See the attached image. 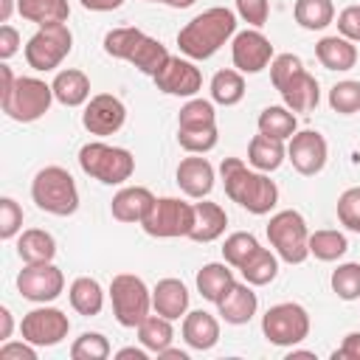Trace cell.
<instances>
[{"label": "cell", "instance_id": "6da1fadb", "mask_svg": "<svg viewBox=\"0 0 360 360\" xmlns=\"http://www.w3.org/2000/svg\"><path fill=\"white\" fill-rule=\"evenodd\" d=\"M219 177H222L225 194L256 217L270 214L278 202V186L267 177V172L248 169L242 158H225L219 163Z\"/></svg>", "mask_w": 360, "mask_h": 360}, {"label": "cell", "instance_id": "7a4b0ae2", "mask_svg": "<svg viewBox=\"0 0 360 360\" xmlns=\"http://www.w3.org/2000/svg\"><path fill=\"white\" fill-rule=\"evenodd\" d=\"M233 34H236V14L225 6H214L197 14L194 20H188L177 31V45L186 59H208Z\"/></svg>", "mask_w": 360, "mask_h": 360}, {"label": "cell", "instance_id": "3957f363", "mask_svg": "<svg viewBox=\"0 0 360 360\" xmlns=\"http://www.w3.org/2000/svg\"><path fill=\"white\" fill-rule=\"evenodd\" d=\"M104 51L115 59H124L129 65H135L141 73L146 76H158L160 68L169 62V51L160 39L149 37L141 28H112L104 34Z\"/></svg>", "mask_w": 360, "mask_h": 360}, {"label": "cell", "instance_id": "277c9868", "mask_svg": "<svg viewBox=\"0 0 360 360\" xmlns=\"http://www.w3.org/2000/svg\"><path fill=\"white\" fill-rule=\"evenodd\" d=\"M31 200L39 211L53 217H70L79 208V188L68 169L62 166H45L31 180Z\"/></svg>", "mask_w": 360, "mask_h": 360}, {"label": "cell", "instance_id": "5b68a950", "mask_svg": "<svg viewBox=\"0 0 360 360\" xmlns=\"http://www.w3.org/2000/svg\"><path fill=\"white\" fill-rule=\"evenodd\" d=\"M79 166L84 174L96 177L104 186L127 183L135 172V158L124 146H110L104 141H90L79 149Z\"/></svg>", "mask_w": 360, "mask_h": 360}, {"label": "cell", "instance_id": "8992f818", "mask_svg": "<svg viewBox=\"0 0 360 360\" xmlns=\"http://www.w3.org/2000/svg\"><path fill=\"white\" fill-rule=\"evenodd\" d=\"M112 315L124 329H138V323L152 309V290L135 273H118L110 281Z\"/></svg>", "mask_w": 360, "mask_h": 360}, {"label": "cell", "instance_id": "52a82bcc", "mask_svg": "<svg viewBox=\"0 0 360 360\" xmlns=\"http://www.w3.org/2000/svg\"><path fill=\"white\" fill-rule=\"evenodd\" d=\"M267 239L276 248V256L287 264H301L309 256V231L298 211L284 208L270 217L267 222Z\"/></svg>", "mask_w": 360, "mask_h": 360}, {"label": "cell", "instance_id": "ba28073f", "mask_svg": "<svg viewBox=\"0 0 360 360\" xmlns=\"http://www.w3.org/2000/svg\"><path fill=\"white\" fill-rule=\"evenodd\" d=\"M51 101H53L51 84H45L42 79H34V76H17L11 93L6 98H0V107L11 121L31 124L51 110Z\"/></svg>", "mask_w": 360, "mask_h": 360}, {"label": "cell", "instance_id": "9c48e42d", "mask_svg": "<svg viewBox=\"0 0 360 360\" xmlns=\"http://www.w3.org/2000/svg\"><path fill=\"white\" fill-rule=\"evenodd\" d=\"M73 48V34L68 22H45L25 42V62L34 70H53Z\"/></svg>", "mask_w": 360, "mask_h": 360}, {"label": "cell", "instance_id": "30bf717a", "mask_svg": "<svg viewBox=\"0 0 360 360\" xmlns=\"http://www.w3.org/2000/svg\"><path fill=\"white\" fill-rule=\"evenodd\" d=\"M262 332L273 346H295L309 335V312L295 301L273 304L262 315Z\"/></svg>", "mask_w": 360, "mask_h": 360}, {"label": "cell", "instance_id": "8fae6325", "mask_svg": "<svg viewBox=\"0 0 360 360\" xmlns=\"http://www.w3.org/2000/svg\"><path fill=\"white\" fill-rule=\"evenodd\" d=\"M141 228L155 239H174L188 236L194 228V205L177 197H160L143 217Z\"/></svg>", "mask_w": 360, "mask_h": 360}, {"label": "cell", "instance_id": "7c38bea8", "mask_svg": "<svg viewBox=\"0 0 360 360\" xmlns=\"http://www.w3.org/2000/svg\"><path fill=\"white\" fill-rule=\"evenodd\" d=\"M20 332L34 346H56V343H62L68 338L70 321L56 307H37V309H31V312L22 315Z\"/></svg>", "mask_w": 360, "mask_h": 360}, {"label": "cell", "instance_id": "4fadbf2b", "mask_svg": "<svg viewBox=\"0 0 360 360\" xmlns=\"http://www.w3.org/2000/svg\"><path fill=\"white\" fill-rule=\"evenodd\" d=\"M17 290L25 301L34 304H48L53 298H59V292L65 290V276L53 262L45 264H25L17 273Z\"/></svg>", "mask_w": 360, "mask_h": 360}, {"label": "cell", "instance_id": "5bb4252c", "mask_svg": "<svg viewBox=\"0 0 360 360\" xmlns=\"http://www.w3.org/2000/svg\"><path fill=\"white\" fill-rule=\"evenodd\" d=\"M326 158H329V143L321 132L315 129H301L290 138L287 143V160L292 163V169L304 177H312L318 174L323 166H326Z\"/></svg>", "mask_w": 360, "mask_h": 360}, {"label": "cell", "instance_id": "9a60e30c", "mask_svg": "<svg viewBox=\"0 0 360 360\" xmlns=\"http://www.w3.org/2000/svg\"><path fill=\"white\" fill-rule=\"evenodd\" d=\"M231 59L239 73H259L273 62V42L259 28H245L233 34Z\"/></svg>", "mask_w": 360, "mask_h": 360}, {"label": "cell", "instance_id": "2e32d148", "mask_svg": "<svg viewBox=\"0 0 360 360\" xmlns=\"http://www.w3.org/2000/svg\"><path fill=\"white\" fill-rule=\"evenodd\" d=\"M127 121V107L118 96L112 93H98L84 104L82 124L90 135H112L124 127Z\"/></svg>", "mask_w": 360, "mask_h": 360}, {"label": "cell", "instance_id": "e0dca14e", "mask_svg": "<svg viewBox=\"0 0 360 360\" xmlns=\"http://www.w3.org/2000/svg\"><path fill=\"white\" fill-rule=\"evenodd\" d=\"M155 84L160 93L166 96H183V98H194L197 90L202 87V73L200 68H194L191 59L183 56H169V62L160 68V73L155 76Z\"/></svg>", "mask_w": 360, "mask_h": 360}, {"label": "cell", "instance_id": "ac0fdd59", "mask_svg": "<svg viewBox=\"0 0 360 360\" xmlns=\"http://www.w3.org/2000/svg\"><path fill=\"white\" fill-rule=\"evenodd\" d=\"M284 98V104L292 110V112H309L318 107L321 101V87H318V79L307 70V68H298L290 79H284L278 87H276Z\"/></svg>", "mask_w": 360, "mask_h": 360}, {"label": "cell", "instance_id": "d6986e66", "mask_svg": "<svg viewBox=\"0 0 360 360\" xmlns=\"http://www.w3.org/2000/svg\"><path fill=\"white\" fill-rule=\"evenodd\" d=\"M217 309H219V315H222L225 323H233V326L248 323V321L256 315V309H259V298H256V292H253V284H248V281H233V284L222 292V298L217 301Z\"/></svg>", "mask_w": 360, "mask_h": 360}, {"label": "cell", "instance_id": "ffe728a7", "mask_svg": "<svg viewBox=\"0 0 360 360\" xmlns=\"http://www.w3.org/2000/svg\"><path fill=\"white\" fill-rule=\"evenodd\" d=\"M177 186L186 197H194V200H202L211 194L214 188V166L208 158H183L177 163Z\"/></svg>", "mask_w": 360, "mask_h": 360}, {"label": "cell", "instance_id": "44dd1931", "mask_svg": "<svg viewBox=\"0 0 360 360\" xmlns=\"http://www.w3.org/2000/svg\"><path fill=\"white\" fill-rule=\"evenodd\" d=\"M155 194L146 188V186H124L112 202H110V211L118 222H143V217L149 214V208L155 205Z\"/></svg>", "mask_w": 360, "mask_h": 360}, {"label": "cell", "instance_id": "7402d4cb", "mask_svg": "<svg viewBox=\"0 0 360 360\" xmlns=\"http://www.w3.org/2000/svg\"><path fill=\"white\" fill-rule=\"evenodd\" d=\"M152 309L169 321H177L188 312V290L180 278H160L152 290Z\"/></svg>", "mask_w": 360, "mask_h": 360}, {"label": "cell", "instance_id": "603a6c76", "mask_svg": "<svg viewBox=\"0 0 360 360\" xmlns=\"http://www.w3.org/2000/svg\"><path fill=\"white\" fill-rule=\"evenodd\" d=\"M183 340L197 352L214 349L219 340V321L205 309L186 312L183 315Z\"/></svg>", "mask_w": 360, "mask_h": 360}, {"label": "cell", "instance_id": "cb8c5ba5", "mask_svg": "<svg viewBox=\"0 0 360 360\" xmlns=\"http://www.w3.org/2000/svg\"><path fill=\"white\" fill-rule=\"evenodd\" d=\"M225 225H228V214L219 202H208V200H200L194 202V228L188 233V239L194 242H214L225 233Z\"/></svg>", "mask_w": 360, "mask_h": 360}, {"label": "cell", "instance_id": "d4e9b609", "mask_svg": "<svg viewBox=\"0 0 360 360\" xmlns=\"http://www.w3.org/2000/svg\"><path fill=\"white\" fill-rule=\"evenodd\" d=\"M51 87H53V98L65 107H79V104L90 101V79L84 70H76V68L59 70L53 76Z\"/></svg>", "mask_w": 360, "mask_h": 360}, {"label": "cell", "instance_id": "484cf974", "mask_svg": "<svg viewBox=\"0 0 360 360\" xmlns=\"http://www.w3.org/2000/svg\"><path fill=\"white\" fill-rule=\"evenodd\" d=\"M315 56L326 70H352L357 62V48L346 37H323L315 45Z\"/></svg>", "mask_w": 360, "mask_h": 360}, {"label": "cell", "instance_id": "4316f807", "mask_svg": "<svg viewBox=\"0 0 360 360\" xmlns=\"http://www.w3.org/2000/svg\"><path fill=\"white\" fill-rule=\"evenodd\" d=\"M17 256L25 264H45L56 256V239L42 228H28L17 239Z\"/></svg>", "mask_w": 360, "mask_h": 360}, {"label": "cell", "instance_id": "83f0119b", "mask_svg": "<svg viewBox=\"0 0 360 360\" xmlns=\"http://www.w3.org/2000/svg\"><path fill=\"white\" fill-rule=\"evenodd\" d=\"M287 158V146L284 141L278 138H270V135H253L250 143H248V163L259 172H276Z\"/></svg>", "mask_w": 360, "mask_h": 360}, {"label": "cell", "instance_id": "f1b7e54d", "mask_svg": "<svg viewBox=\"0 0 360 360\" xmlns=\"http://www.w3.org/2000/svg\"><path fill=\"white\" fill-rule=\"evenodd\" d=\"M68 298H70V307H73L79 315H84V318L98 315L101 307H104V290H101V284H98L96 278H90V276L73 278L70 287H68Z\"/></svg>", "mask_w": 360, "mask_h": 360}, {"label": "cell", "instance_id": "f546056e", "mask_svg": "<svg viewBox=\"0 0 360 360\" xmlns=\"http://www.w3.org/2000/svg\"><path fill=\"white\" fill-rule=\"evenodd\" d=\"M233 281H236V278H233V270H231L228 262H208V264H202L200 273H197V290H200V295H202L205 301H214V304L222 298V292H225Z\"/></svg>", "mask_w": 360, "mask_h": 360}, {"label": "cell", "instance_id": "4dcf8cb0", "mask_svg": "<svg viewBox=\"0 0 360 360\" xmlns=\"http://www.w3.org/2000/svg\"><path fill=\"white\" fill-rule=\"evenodd\" d=\"M259 132L262 135H270V138H278V141H290L295 132H298V118L295 112L284 104H273V107H264L259 112Z\"/></svg>", "mask_w": 360, "mask_h": 360}, {"label": "cell", "instance_id": "1f68e13d", "mask_svg": "<svg viewBox=\"0 0 360 360\" xmlns=\"http://www.w3.org/2000/svg\"><path fill=\"white\" fill-rule=\"evenodd\" d=\"M17 11L22 20L45 25V22H68L70 6L68 0H17Z\"/></svg>", "mask_w": 360, "mask_h": 360}, {"label": "cell", "instance_id": "d6a6232c", "mask_svg": "<svg viewBox=\"0 0 360 360\" xmlns=\"http://www.w3.org/2000/svg\"><path fill=\"white\" fill-rule=\"evenodd\" d=\"M211 98L222 107H233L245 98V76L233 68H225V70H217L211 76Z\"/></svg>", "mask_w": 360, "mask_h": 360}, {"label": "cell", "instance_id": "836d02e7", "mask_svg": "<svg viewBox=\"0 0 360 360\" xmlns=\"http://www.w3.org/2000/svg\"><path fill=\"white\" fill-rule=\"evenodd\" d=\"M172 338H174V329H172V321L163 318V315H146L141 323H138V340L141 346H146L149 352L160 354L166 346H172Z\"/></svg>", "mask_w": 360, "mask_h": 360}, {"label": "cell", "instance_id": "e575fe53", "mask_svg": "<svg viewBox=\"0 0 360 360\" xmlns=\"http://www.w3.org/2000/svg\"><path fill=\"white\" fill-rule=\"evenodd\" d=\"M292 17L301 28L321 31L335 20V6H332V0H295Z\"/></svg>", "mask_w": 360, "mask_h": 360}, {"label": "cell", "instance_id": "d590c367", "mask_svg": "<svg viewBox=\"0 0 360 360\" xmlns=\"http://www.w3.org/2000/svg\"><path fill=\"white\" fill-rule=\"evenodd\" d=\"M239 273H242V278H245L248 284L264 287V284H270V281L276 278V273H278V256H276L273 250H267V248H259V250L239 267Z\"/></svg>", "mask_w": 360, "mask_h": 360}, {"label": "cell", "instance_id": "8d00e7d4", "mask_svg": "<svg viewBox=\"0 0 360 360\" xmlns=\"http://www.w3.org/2000/svg\"><path fill=\"white\" fill-rule=\"evenodd\" d=\"M346 250H349V242L340 231L323 228L309 233V256H315L318 262H338Z\"/></svg>", "mask_w": 360, "mask_h": 360}, {"label": "cell", "instance_id": "74e56055", "mask_svg": "<svg viewBox=\"0 0 360 360\" xmlns=\"http://www.w3.org/2000/svg\"><path fill=\"white\" fill-rule=\"evenodd\" d=\"M217 127V112L208 98H188L177 112V129H205Z\"/></svg>", "mask_w": 360, "mask_h": 360}, {"label": "cell", "instance_id": "f35d334b", "mask_svg": "<svg viewBox=\"0 0 360 360\" xmlns=\"http://www.w3.org/2000/svg\"><path fill=\"white\" fill-rule=\"evenodd\" d=\"M259 248H262V245H259V239H256L250 231H233V233L225 239V245H222V259H225L231 267L239 270Z\"/></svg>", "mask_w": 360, "mask_h": 360}, {"label": "cell", "instance_id": "ab89813d", "mask_svg": "<svg viewBox=\"0 0 360 360\" xmlns=\"http://www.w3.org/2000/svg\"><path fill=\"white\" fill-rule=\"evenodd\" d=\"M332 292L343 301H354L360 298V262H346V264H338L332 270Z\"/></svg>", "mask_w": 360, "mask_h": 360}, {"label": "cell", "instance_id": "60d3db41", "mask_svg": "<svg viewBox=\"0 0 360 360\" xmlns=\"http://www.w3.org/2000/svg\"><path fill=\"white\" fill-rule=\"evenodd\" d=\"M73 360H107L110 357V340L101 332H82L70 346Z\"/></svg>", "mask_w": 360, "mask_h": 360}, {"label": "cell", "instance_id": "b9f144b4", "mask_svg": "<svg viewBox=\"0 0 360 360\" xmlns=\"http://www.w3.org/2000/svg\"><path fill=\"white\" fill-rule=\"evenodd\" d=\"M329 107L340 115H352V112H360V82L354 79H346V82H338L332 90H329Z\"/></svg>", "mask_w": 360, "mask_h": 360}, {"label": "cell", "instance_id": "7bdbcfd3", "mask_svg": "<svg viewBox=\"0 0 360 360\" xmlns=\"http://www.w3.org/2000/svg\"><path fill=\"white\" fill-rule=\"evenodd\" d=\"M217 127H205V129H177V143L188 152V155H205L217 146Z\"/></svg>", "mask_w": 360, "mask_h": 360}, {"label": "cell", "instance_id": "ee69618b", "mask_svg": "<svg viewBox=\"0 0 360 360\" xmlns=\"http://www.w3.org/2000/svg\"><path fill=\"white\" fill-rule=\"evenodd\" d=\"M338 219H340L349 231H357V233H360V186L346 188V191L338 197Z\"/></svg>", "mask_w": 360, "mask_h": 360}, {"label": "cell", "instance_id": "f6af8a7d", "mask_svg": "<svg viewBox=\"0 0 360 360\" xmlns=\"http://www.w3.org/2000/svg\"><path fill=\"white\" fill-rule=\"evenodd\" d=\"M22 228V208L11 197H0V239L17 236Z\"/></svg>", "mask_w": 360, "mask_h": 360}, {"label": "cell", "instance_id": "bcb514c9", "mask_svg": "<svg viewBox=\"0 0 360 360\" xmlns=\"http://www.w3.org/2000/svg\"><path fill=\"white\" fill-rule=\"evenodd\" d=\"M236 14L253 28H262L270 17V3L267 0H236Z\"/></svg>", "mask_w": 360, "mask_h": 360}, {"label": "cell", "instance_id": "7dc6e473", "mask_svg": "<svg viewBox=\"0 0 360 360\" xmlns=\"http://www.w3.org/2000/svg\"><path fill=\"white\" fill-rule=\"evenodd\" d=\"M298 68H304V65H301V59L295 53H278V56H273V62H270V82H273V87H278L284 79H290Z\"/></svg>", "mask_w": 360, "mask_h": 360}, {"label": "cell", "instance_id": "c3c4849f", "mask_svg": "<svg viewBox=\"0 0 360 360\" xmlns=\"http://www.w3.org/2000/svg\"><path fill=\"white\" fill-rule=\"evenodd\" d=\"M338 31H340V37L360 42V6H346L338 14Z\"/></svg>", "mask_w": 360, "mask_h": 360}, {"label": "cell", "instance_id": "681fc988", "mask_svg": "<svg viewBox=\"0 0 360 360\" xmlns=\"http://www.w3.org/2000/svg\"><path fill=\"white\" fill-rule=\"evenodd\" d=\"M0 360H37V349L25 338L22 340H3Z\"/></svg>", "mask_w": 360, "mask_h": 360}, {"label": "cell", "instance_id": "f907efd6", "mask_svg": "<svg viewBox=\"0 0 360 360\" xmlns=\"http://www.w3.org/2000/svg\"><path fill=\"white\" fill-rule=\"evenodd\" d=\"M20 51V34L14 25L3 22L0 25V59H11Z\"/></svg>", "mask_w": 360, "mask_h": 360}, {"label": "cell", "instance_id": "816d5d0a", "mask_svg": "<svg viewBox=\"0 0 360 360\" xmlns=\"http://www.w3.org/2000/svg\"><path fill=\"white\" fill-rule=\"evenodd\" d=\"M332 360H360V332H349L343 343L332 352Z\"/></svg>", "mask_w": 360, "mask_h": 360}, {"label": "cell", "instance_id": "f5cc1de1", "mask_svg": "<svg viewBox=\"0 0 360 360\" xmlns=\"http://www.w3.org/2000/svg\"><path fill=\"white\" fill-rule=\"evenodd\" d=\"M87 11H115V8H121V3L124 0H79Z\"/></svg>", "mask_w": 360, "mask_h": 360}, {"label": "cell", "instance_id": "db71d44e", "mask_svg": "<svg viewBox=\"0 0 360 360\" xmlns=\"http://www.w3.org/2000/svg\"><path fill=\"white\" fill-rule=\"evenodd\" d=\"M14 82H17V76L11 73V68L8 65H0V98H6L11 93Z\"/></svg>", "mask_w": 360, "mask_h": 360}, {"label": "cell", "instance_id": "11a10c76", "mask_svg": "<svg viewBox=\"0 0 360 360\" xmlns=\"http://www.w3.org/2000/svg\"><path fill=\"white\" fill-rule=\"evenodd\" d=\"M14 332V318L8 307H0V340H8Z\"/></svg>", "mask_w": 360, "mask_h": 360}, {"label": "cell", "instance_id": "9f6ffc18", "mask_svg": "<svg viewBox=\"0 0 360 360\" xmlns=\"http://www.w3.org/2000/svg\"><path fill=\"white\" fill-rule=\"evenodd\" d=\"M146 352H149L146 346H143V349H138V346H127V349L115 352V360H146V357H149Z\"/></svg>", "mask_w": 360, "mask_h": 360}, {"label": "cell", "instance_id": "6f0895ef", "mask_svg": "<svg viewBox=\"0 0 360 360\" xmlns=\"http://www.w3.org/2000/svg\"><path fill=\"white\" fill-rule=\"evenodd\" d=\"M158 357H163V360H188V354H186L183 349H172V346H166Z\"/></svg>", "mask_w": 360, "mask_h": 360}, {"label": "cell", "instance_id": "680465c9", "mask_svg": "<svg viewBox=\"0 0 360 360\" xmlns=\"http://www.w3.org/2000/svg\"><path fill=\"white\" fill-rule=\"evenodd\" d=\"M11 11H14V0H0V22H8Z\"/></svg>", "mask_w": 360, "mask_h": 360}, {"label": "cell", "instance_id": "91938a15", "mask_svg": "<svg viewBox=\"0 0 360 360\" xmlns=\"http://www.w3.org/2000/svg\"><path fill=\"white\" fill-rule=\"evenodd\" d=\"M146 3H163V6H172V8H188V6H194V0H146Z\"/></svg>", "mask_w": 360, "mask_h": 360}, {"label": "cell", "instance_id": "94428289", "mask_svg": "<svg viewBox=\"0 0 360 360\" xmlns=\"http://www.w3.org/2000/svg\"><path fill=\"white\" fill-rule=\"evenodd\" d=\"M287 360H315V352H304V349H292L287 354Z\"/></svg>", "mask_w": 360, "mask_h": 360}]
</instances>
